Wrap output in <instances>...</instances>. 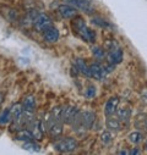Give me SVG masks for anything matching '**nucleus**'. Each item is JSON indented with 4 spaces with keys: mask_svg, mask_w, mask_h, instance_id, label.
Wrapping results in <instances>:
<instances>
[{
    "mask_svg": "<svg viewBox=\"0 0 147 155\" xmlns=\"http://www.w3.org/2000/svg\"><path fill=\"white\" fill-rule=\"evenodd\" d=\"M85 94H86V97L90 98V99L93 98V97L96 95V88H94L93 86H90V87L86 89V93H85Z\"/></svg>",
    "mask_w": 147,
    "mask_h": 155,
    "instance_id": "bb28decb",
    "label": "nucleus"
},
{
    "mask_svg": "<svg viewBox=\"0 0 147 155\" xmlns=\"http://www.w3.org/2000/svg\"><path fill=\"white\" fill-rule=\"evenodd\" d=\"M92 53H93V55H94L97 59H103V58L105 56L104 50H103L101 47H94V48L92 49Z\"/></svg>",
    "mask_w": 147,
    "mask_h": 155,
    "instance_id": "a878e982",
    "label": "nucleus"
},
{
    "mask_svg": "<svg viewBox=\"0 0 147 155\" xmlns=\"http://www.w3.org/2000/svg\"><path fill=\"white\" fill-rule=\"evenodd\" d=\"M10 111H11V121H17L20 117H21V115H22V112H23V107H22V105L21 104H15L11 109H10Z\"/></svg>",
    "mask_w": 147,
    "mask_h": 155,
    "instance_id": "6ab92c4d",
    "label": "nucleus"
},
{
    "mask_svg": "<svg viewBox=\"0 0 147 155\" xmlns=\"http://www.w3.org/2000/svg\"><path fill=\"white\" fill-rule=\"evenodd\" d=\"M22 148L26 149V150H32V151H38V150H39V145L34 142V139H32V140H26V142L23 143Z\"/></svg>",
    "mask_w": 147,
    "mask_h": 155,
    "instance_id": "b1692460",
    "label": "nucleus"
},
{
    "mask_svg": "<svg viewBox=\"0 0 147 155\" xmlns=\"http://www.w3.org/2000/svg\"><path fill=\"white\" fill-rule=\"evenodd\" d=\"M10 121H11V111H10V109L3 110L2 112H0V125L2 126L8 125Z\"/></svg>",
    "mask_w": 147,
    "mask_h": 155,
    "instance_id": "412c9836",
    "label": "nucleus"
},
{
    "mask_svg": "<svg viewBox=\"0 0 147 155\" xmlns=\"http://www.w3.org/2000/svg\"><path fill=\"white\" fill-rule=\"evenodd\" d=\"M96 120V114L92 111H84L77 114L75 121L72 122V126L76 131L79 130H90L93 126V122Z\"/></svg>",
    "mask_w": 147,
    "mask_h": 155,
    "instance_id": "f03ea898",
    "label": "nucleus"
},
{
    "mask_svg": "<svg viewBox=\"0 0 147 155\" xmlns=\"http://www.w3.org/2000/svg\"><path fill=\"white\" fill-rule=\"evenodd\" d=\"M145 149H146V151H147V140H146V144H145Z\"/></svg>",
    "mask_w": 147,
    "mask_h": 155,
    "instance_id": "c756f323",
    "label": "nucleus"
},
{
    "mask_svg": "<svg viewBox=\"0 0 147 155\" xmlns=\"http://www.w3.org/2000/svg\"><path fill=\"white\" fill-rule=\"evenodd\" d=\"M90 67V77L98 80V81H103L107 77V70L104 66H101L99 64H92L88 66Z\"/></svg>",
    "mask_w": 147,
    "mask_h": 155,
    "instance_id": "1a4fd4ad",
    "label": "nucleus"
},
{
    "mask_svg": "<svg viewBox=\"0 0 147 155\" xmlns=\"http://www.w3.org/2000/svg\"><path fill=\"white\" fill-rule=\"evenodd\" d=\"M118 105H119V98L117 97H112L109 98L105 103V106H104V112L107 116H112L117 112V109H118Z\"/></svg>",
    "mask_w": 147,
    "mask_h": 155,
    "instance_id": "ddd939ff",
    "label": "nucleus"
},
{
    "mask_svg": "<svg viewBox=\"0 0 147 155\" xmlns=\"http://www.w3.org/2000/svg\"><path fill=\"white\" fill-rule=\"evenodd\" d=\"M32 22H33V27L37 32H44L47 28L53 26L50 17L47 14H41V12L37 15V17Z\"/></svg>",
    "mask_w": 147,
    "mask_h": 155,
    "instance_id": "423d86ee",
    "label": "nucleus"
},
{
    "mask_svg": "<svg viewBox=\"0 0 147 155\" xmlns=\"http://www.w3.org/2000/svg\"><path fill=\"white\" fill-rule=\"evenodd\" d=\"M143 138V134L141 132H131L129 136H128V140L131 143V144H138Z\"/></svg>",
    "mask_w": 147,
    "mask_h": 155,
    "instance_id": "5701e85b",
    "label": "nucleus"
},
{
    "mask_svg": "<svg viewBox=\"0 0 147 155\" xmlns=\"http://www.w3.org/2000/svg\"><path fill=\"white\" fill-rule=\"evenodd\" d=\"M105 126L109 131L118 132L123 128V122L118 117H113V115H112V116H108V119L105 121Z\"/></svg>",
    "mask_w": 147,
    "mask_h": 155,
    "instance_id": "4468645a",
    "label": "nucleus"
},
{
    "mask_svg": "<svg viewBox=\"0 0 147 155\" xmlns=\"http://www.w3.org/2000/svg\"><path fill=\"white\" fill-rule=\"evenodd\" d=\"M0 12H2L3 17H4L6 21H9V22H11V23L19 21V14H17V10H15V9L11 8V6H8V5L2 6V8H0Z\"/></svg>",
    "mask_w": 147,
    "mask_h": 155,
    "instance_id": "9b49d317",
    "label": "nucleus"
},
{
    "mask_svg": "<svg viewBox=\"0 0 147 155\" xmlns=\"http://www.w3.org/2000/svg\"><path fill=\"white\" fill-rule=\"evenodd\" d=\"M71 26H72L74 32H75L81 39H84L85 42H88V43H94L96 33H94V31H92L91 28L87 27L85 20H82L81 17H74Z\"/></svg>",
    "mask_w": 147,
    "mask_h": 155,
    "instance_id": "f257e3e1",
    "label": "nucleus"
},
{
    "mask_svg": "<svg viewBox=\"0 0 147 155\" xmlns=\"http://www.w3.org/2000/svg\"><path fill=\"white\" fill-rule=\"evenodd\" d=\"M75 68L79 70V72H81V73H84V74H86V76L90 77V67H88V65L82 59H76V61H75Z\"/></svg>",
    "mask_w": 147,
    "mask_h": 155,
    "instance_id": "aec40b11",
    "label": "nucleus"
},
{
    "mask_svg": "<svg viewBox=\"0 0 147 155\" xmlns=\"http://www.w3.org/2000/svg\"><path fill=\"white\" fill-rule=\"evenodd\" d=\"M2 101H3V95L0 94V104H2Z\"/></svg>",
    "mask_w": 147,
    "mask_h": 155,
    "instance_id": "c85d7f7f",
    "label": "nucleus"
},
{
    "mask_svg": "<svg viewBox=\"0 0 147 155\" xmlns=\"http://www.w3.org/2000/svg\"><path fill=\"white\" fill-rule=\"evenodd\" d=\"M79 114V109L74 105H64L63 106V112H61V122L66 125H72L75 121L76 116Z\"/></svg>",
    "mask_w": 147,
    "mask_h": 155,
    "instance_id": "39448f33",
    "label": "nucleus"
},
{
    "mask_svg": "<svg viewBox=\"0 0 147 155\" xmlns=\"http://www.w3.org/2000/svg\"><path fill=\"white\" fill-rule=\"evenodd\" d=\"M47 132H48V136H49L52 139H59V138L63 136V132H64L63 122H61V121H55V120H50V119H49L48 127H47Z\"/></svg>",
    "mask_w": 147,
    "mask_h": 155,
    "instance_id": "0eeeda50",
    "label": "nucleus"
},
{
    "mask_svg": "<svg viewBox=\"0 0 147 155\" xmlns=\"http://www.w3.org/2000/svg\"><path fill=\"white\" fill-rule=\"evenodd\" d=\"M43 34H44V39L48 43H55L59 39V31L54 26H50L49 28H47L43 32Z\"/></svg>",
    "mask_w": 147,
    "mask_h": 155,
    "instance_id": "2eb2a0df",
    "label": "nucleus"
},
{
    "mask_svg": "<svg viewBox=\"0 0 147 155\" xmlns=\"http://www.w3.org/2000/svg\"><path fill=\"white\" fill-rule=\"evenodd\" d=\"M123 50L120 48H114V49H109V53H108V62L112 64V65H117L119 62L123 61Z\"/></svg>",
    "mask_w": 147,
    "mask_h": 155,
    "instance_id": "f8f14e48",
    "label": "nucleus"
},
{
    "mask_svg": "<svg viewBox=\"0 0 147 155\" xmlns=\"http://www.w3.org/2000/svg\"><path fill=\"white\" fill-rule=\"evenodd\" d=\"M135 126L137 128H146L147 127V116L145 114H140L135 119Z\"/></svg>",
    "mask_w": 147,
    "mask_h": 155,
    "instance_id": "4be33fe9",
    "label": "nucleus"
},
{
    "mask_svg": "<svg viewBox=\"0 0 147 155\" xmlns=\"http://www.w3.org/2000/svg\"><path fill=\"white\" fill-rule=\"evenodd\" d=\"M28 130L31 131L33 139L41 142L44 138V133H46V125L42 120H33L29 125H28Z\"/></svg>",
    "mask_w": 147,
    "mask_h": 155,
    "instance_id": "20e7f679",
    "label": "nucleus"
},
{
    "mask_svg": "<svg viewBox=\"0 0 147 155\" xmlns=\"http://www.w3.org/2000/svg\"><path fill=\"white\" fill-rule=\"evenodd\" d=\"M63 2L79 10H82L84 12H87V14H92L94 11V8L91 3V0H63Z\"/></svg>",
    "mask_w": 147,
    "mask_h": 155,
    "instance_id": "6e6552de",
    "label": "nucleus"
},
{
    "mask_svg": "<svg viewBox=\"0 0 147 155\" xmlns=\"http://www.w3.org/2000/svg\"><path fill=\"white\" fill-rule=\"evenodd\" d=\"M77 147H79L77 140L72 137H65L54 143V149L60 153H71L74 150H76Z\"/></svg>",
    "mask_w": 147,
    "mask_h": 155,
    "instance_id": "7ed1b4c3",
    "label": "nucleus"
},
{
    "mask_svg": "<svg viewBox=\"0 0 147 155\" xmlns=\"http://www.w3.org/2000/svg\"><path fill=\"white\" fill-rule=\"evenodd\" d=\"M22 107L25 111H28V112H34L36 110V98L33 95H28L23 99V103H22Z\"/></svg>",
    "mask_w": 147,
    "mask_h": 155,
    "instance_id": "dca6fc26",
    "label": "nucleus"
},
{
    "mask_svg": "<svg viewBox=\"0 0 147 155\" xmlns=\"http://www.w3.org/2000/svg\"><path fill=\"white\" fill-rule=\"evenodd\" d=\"M119 154H132V150H126V149H124V150H120Z\"/></svg>",
    "mask_w": 147,
    "mask_h": 155,
    "instance_id": "cd10ccee",
    "label": "nucleus"
},
{
    "mask_svg": "<svg viewBox=\"0 0 147 155\" xmlns=\"http://www.w3.org/2000/svg\"><path fill=\"white\" fill-rule=\"evenodd\" d=\"M117 117L123 122V124H128L131 119V111L129 109H119L117 111Z\"/></svg>",
    "mask_w": 147,
    "mask_h": 155,
    "instance_id": "f3484780",
    "label": "nucleus"
},
{
    "mask_svg": "<svg viewBox=\"0 0 147 155\" xmlns=\"http://www.w3.org/2000/svg\"><path fill=\"white\" fill-rule=\"evenodd\" d=\"M16 139L23 140V142H26V140H32V139H33V136H32V133H31L29 130L21 128V130H19V131H16Z\"/></svg>",
    "mask_w": 147,
    "mask_h": 155,
    "instance_id": "a211bd4d",
    "label": "nucleus"
},
{
    "mask_svg": "<svg viewBox=\"0 0 147 155\" xmlns=\"http://www.w3.org/2000/svg\"><path fill=\"white\" fill-rule=\"evenodd\" d=\"M113 140V136L110 133V131H104L102 134H101V142L104 144V145H108L110 144Z\"/></svg>",
    "mask_w": 147,
    "mask_h": 155,
    "instance_id": "393cba45",
    "label": "nucleus"
},
{
    "mask_svg": "<svg viewBox=\"0 0 147 155\" xmlns=\"http://www.w3.org/2000/svg\"><path fill=\"white\" fill-rule=\"evenodd\" d=\"M58 12L64 18H74L77 16V9L69 5V4H65V3L58 8Z\"/></svg>",
    "mask_w": 147,
    "mask_h": 155,
    "instance_id": "9d476101",
    "label": "nucleus"
}]
</instances>
